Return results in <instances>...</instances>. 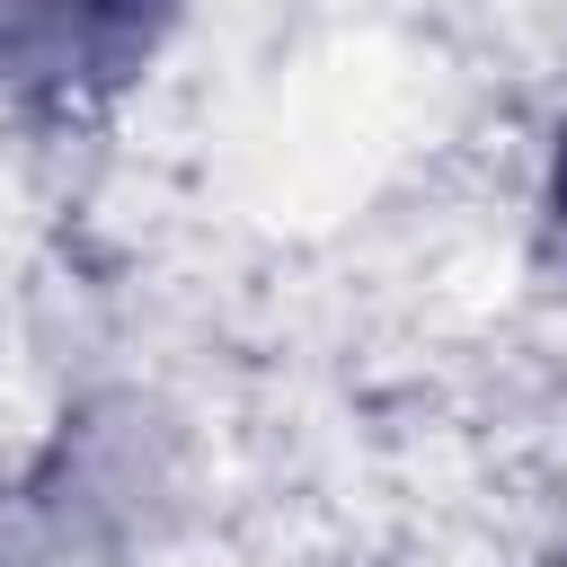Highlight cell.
I'll return each mask as SVG.
<instances>
[{
    "label": "cell",
    "mask_w": 567,
    "mask_h": 567,
    "mask_svg": "<svg viewBox=\"0 0 567 567\" xmlns=\"http://www.w3.org/2000/svg\"><path fill=\"white\" fill-rule=\"evenodd\" d=\"M549 204H558V221H567V133H558V168H549Z\"/></svg>",
    "instance_id": "obj_2"
},
{
    "label": "cell",
    "mask_w": 567,
    "mask_h": 567,
    "mask_svg": "<svg viewBox=\"0 0 567 567\" xmlns=\"http://www.w3.org/2000/svg\"><path fill=\"white\" fill-rule=\"evenodd\" d=\"M168 27V0H0V89L80 106L124 89Z\"/></svg>",
    "instance_id": "obj_1"
}]
</instances>
